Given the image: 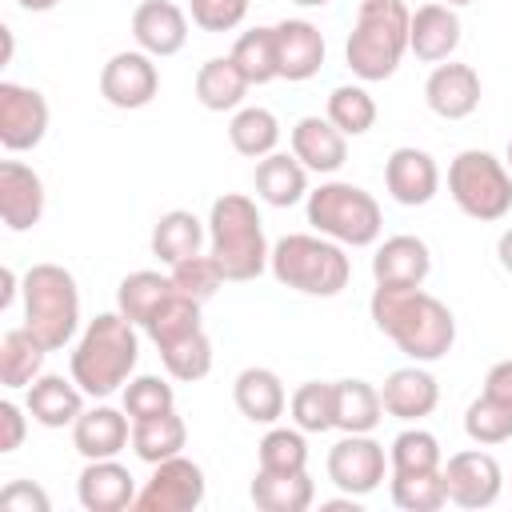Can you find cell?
Here are the masks:
<instances>
[{
    "mask_svg": "<svg viewBox=\"0 0 512 512\" xmlns=\"http://www.w3.org/2000/svg\"><path fill=\"white\" fill-rule=\"evenodd\" d=\"M252 0H188L192 24L204 32H232L244 24Z\"/></svg>",
    "mask_w": 512,
    "mask_h": 512,
    "instance_id": "47",
    "label": "cell"
},
{
    "mask_svg": "<svg viewBox=\"0 0 512 512\" xmlns=\"http://www.w3.org/2000/svg\"><path fill=\"white\" fill-rule=\"evenodd\" d=\"M0 216L12 232L36 228L44 216V180L20 160L0 164Z\"/></svg>",
    "mask_w": 512,
    "mask_h": 512,
    "instance_id": "19",
    "label": "cell"
},
{
    "mask_svg": "<svg viewBox=\"0 0 512 512\" xmlns=\"http://www.w3.org/2000/svg\"><path fill=\"white\" fill-rule=\"evenodd\" d=\"M172 284H176V292H184V296H192V300H212L216 292H220V284H224V272H220V264H216V256L208 252H196V256H188V260H180V264H172Z\"/></svg>",
    "mask_w": 512,
    "mask_h": 512,
    "instance_id": "45",
    "label": "cell"
},
{
    "mask_svg": "<svg viewBox=\"0 0 512 512\" xmlns=\"http://www.w3.org/2000/svg\"><path fill=\"white\" fill-rule=\"evenodd\" d=\"M188 444V428L184 420L172 412L164 416H148V420H132V452L144 464H160L168 456H180V448Z\"/></svg>",
    "mask_w": 512,
    "mask_h": 512,
    "instance_id": "33",
    "label": "cell"
},
{
    "mask_svg": "<svg viewBox=\"0 0 512 512\" xmlns=\"http://www.w3.org/2000/svg\"><path fill=\"white\" fill-rule=\"evenodd\" d=\"M380 400H384V412H388V416L412 424V420H424V416L436 412V404H440V384H436V376H432L428 368H420V364L412 360L408 368L388 372V380H384V388H380Z\"/></svg>",
    "mask_w": 512,
    "mask_h": 512,
    "instance_id": "20",
    "label": "cell"
},
{
    "mask_svg": "<svg viewBox=\"0 0 512 512\" xmlns=\"http://www.w3.org/2000/svg\"><path fill=\"white\" fill-rule=\"evenodd\" d=\"M424 100L440 120H464L480 108V72L472 64H436L424 80Z\"/></svg>",
    "mask_w": 512,
    "mask_h": 512,
    "instance_id": "15",
    "label": "cell"
},
{
    "mask_svg": "<svg viewBox=\"0 0 512 512\" xmlns=\"http://www.w3.org/2000/svg\"><path fill=\"white\" fill-rule=\"evenodd\" d=\"M388 468L392 464L384 456V444H376L368 432H344V440H336L328 452V480L356 500L376 492Z\"/></svg>",
    "mask_w": 512,
    "mask_h": 512,
    "instance_id": "10",
    "label": "cell"
},
{
    "mask_svg": "<svg viewBox=\"0 0 512 512\" xmlns=\"http://www.w3.org/2000/svg\"><path fill=\"white\" fill-rule=\"evenodd\" d=\"M292 156L308 168V172H340L348 160V136L328 120V116H300L292 124Z\"/></svg>",
    "mask_w": 512,
    "mask_h": 512,
    "instance_id": "18",
    "label": "cell"
},
{
    "mask_svg": "<svg viewBox=\"0 0 512 512\" xmlns=\"http://www.w3.org/2000/svg\"><path fill=\"white\" fill-rule=\"evenodd\" d=\"M208 252L216 256L224 280L244 284L256 280L268 268V240H264V220L256 212V200L244 192H224L212 200L208 212Z\"/></svg>",
    "mask_w": 512,
    "mask_h": 512,
    "instance_id": "3",
    "label": "cell"
},
{
    "mask_svg": "<svg viewBox=\"0 0 512 512\" xmlns=\"http://www.w3.org/2000/svg\"><path fill=\"white\" fill-rule=\"evenodd\" d=\"M248 80H244V72L232 64V56H212V60H204L200 64V72H196V100L208 108V112H232V108H240L244 104V96H248Z\"/></svg>",
    "mask_w": 512,
    "mask_h": 512,
    "instance_id": "30",
    "label": "cell"
},
{
    "mask_svg": "<svg viewBox=\"0 0 512 512\" xmlns=\"http://www.w3.org/2000/svg\"><path fill=\"white\" fill-rule=\"evenodd\" d=\"M464 432H468V440L472 444H504V440H512V404H504V400H496V396H476L472 404H468V412H464Z\"/></svg>",
    "mask_w": 512,
    "mask_h": 512,
    "instance_id": "42",
    "label": "cell"
},
{
    "mask_svg": "<svg viewBox=\"0 0 512 512\" xmlns=\"http://www.w3.org/2000/svg\"><path fill=\"white\" fill-rule=\"evenodd\" d=\"M76 496L88 512H124L136 504V480L116 456L88 460L76 480Z\"/></svg>",
    "mask_w": 512,
    "mask_h": 512,
    "instance_id": "21",
    "label": "cell"
},
{
    "mask_svg": "<svg viewBox=\"0 0 512 512\" xmlns=\"http://www.w3.org/2000/svg\"><path fill=\"white\" fill-rule=\"evenodd\" d=\"M288 412H292V424L300 432H328L336 428V384H324V380H308L292 392L288 400Z\"/></svg>",
    "mask_w": 512,
    "mask_h": 512,
    "instance_id": "39",
    "label": "cell"
},
{
    "mask_svg": "<svg viewBox=\"0 0 512 512\" xmlns=\"http://www.w3.org/2000/svg\"><path fill=\"white\" fill-rule=\"evenodd\" d=\"M252 184H256V196L272 208H292L308 200V168L288 152H268L264 160H256Z\"/></svg>",
    "mask_w": 512,
    "mask_h": 512,
    "instance_id": "26",
    "label": "cell"
},
{
    "mask_svg": "<svg viewBox=\"0 0 512 512\" xmlns=\"http://www.w3.org/2000/svg\"><path fill=\"white\" fill-rule=\"evenodd\" d=\"M160 360H164V368H168L172 380H184V384L204 380L212 372V340H208L204 328L200 332H188V336L164 344L160 348Z\"/></svg>",
    "mask_w": 512,
    "mask_h": 512,
    "instance_id": "41",
    "label": "cell"
},
{
    "mask_svg": "<svg viewBox=\"0 0 512 512\" xmlns=\"http://www.w3.org/2000/svg\"><path fill=\"white\" fill-rule=\"evenodd\" d=\"M204 468L196 460H188L184 452L180 456H168L160 464H152V476L148 484L136 492V512H192L204 504Z\"/></svg>",
    "mask_w": 512,
    "mask_h": 512,
    "instance_id": "9",
    "label": "cell"
},
{
    "mask_svg": "<svg viewBox=\"0 0 512 512\" xmlns=\"http://www.w3.org/2000/svg\"><path fill=\"white\" fill-rule=\"evenodd\" d=\"M204 236H208V228L200 224L196 212H188V208H172V212H164V216L152 224V256L164 260V264L172 268V264L196 256L200 244H204Z\"/></svg>",
    "mask_w": 512,
    "mask_h": 512,
    "instance_id": "29",
    "label": "cell"
},
{
    "mask_svg": "<svg viewBox=\"0 0 512 512\" xmlns=\"http://www.w3.org/2000/svg\"><path fill=\"white\" fill-rule=\"evenodd\" d=\"M128 444H132V416L120 412V408L96 404V408H84L80 420L72 424V448H76L84 460L120 456Z\"/></svg>",
    "mask_w": 512,
    "mask_h": 512,
    "instance_id": "17",
    "label": "cell"
},
{
    "mask_svg": "<svg viewBox=\"0 0 512 512\" xmlns=\"http://www.w3.org/2000/svg\"><path fill=\"white\" fill-rule=\"evenodd\" d=\"M460 48V16L448 4H424L408 24V52L424 64H444Z\"/></svg>",
    "mask_w": 512,
    "mask_h": 512,
    "instance_id": "22",
    "label": "cell"
},
{
    "mask_svg": "<svg viewBox=\"0 0 512 512\" xmlns=\"http://www.w3.org/2000/svg\"><path fill=\"white\" fill-rule=\"evenodd\" d=\"M16 284H20V280H16V272H12V268H4V292H0V308H8V304L16 300V292H20Z\"/></svg>",
    "mask_w": 512,
    "mask_h": 512,
    "instance_id": "52",
    "label": "cell"
},
{
    "mask_svg": "<svg viewBox=\"0 0 512 512\" xmlns=\"http://www.w3.org/2000/svg\"><path fill=\"white\" fill-rule=\"evenodd\" d=\"M448 192L456 208L480 224L504 220L512 212V172L484 148H464L448 164Z\"/></svg>",
    "mask_w": 512,
    "mask_h": 512,
    "instance_id": "8",
    "label": "cell"
},
{
    "mask_svg": "<svg viewBox=\"0 0 512 512\" xmlns=\"http://www.w3.org/2000/svg\"><path fill=\"white\" fill-rule=\"evenodd\" d=\"M84 388L76 380H64L56 372H40L32 384H28V396H24V408L36 424L44 428H68L80 420L84 412Z\"/></svg>",
    "mask_w": 512,
    "mask_h": 512,
    "instance_id": "23",
    "label": "cell"
},
{
    "mask_svg": "<svg viewBox=\"0 0 512 512\" xmlns=\"http://www.w3.org/2000/svg\"><path fill=\"white\" fill-rule=\"evenodd\" d=\"M484 392L496 396V400H504V404H512V360H500V364L488 368V376H484Z\"/></svg>",
    "mask_w": 512,
    "mask_h": 512,
    "instance_id": "50",
    "label": "cell"
},
{
    "mask_svg": "<svg viewBox=\"0 0 512 512\" xmlns=\"http://www.w3.org/2000/svg\"><path fill=\"white\" fill-rule=\"evenodd\" d=\"M24 328L48 348L60 352L80 328V288L64 264H32L20 280Z\"/></svg>",
    "mask_w": 512,
    "mask_h": 512,
    "instance_id": "6",
    "label": "cell"
},
{
    "mask_svg": "<svg viewBox=\"0 0 512 512\" xmlns=\"http://www.w3.org/2000/svg\"><path fill=\"white\" fill-rule=\"evenodd\" d=\"M44 356H48V348L24 324L8 328L4 340H0V380H4V388H28L40 376Z\"/></svg>",
    "mask_w": 512,
    "mask_h": 512,
    "instance_id": "32",
    "label": "cell"
},
{
    "mask_svg": "<svg viewBox=\"0 0 512 512\" xmlns=\"http://www.w3.org/2000/svg\"><path fill=\"white\" fill-rule=\"evenodd\" d=\"M388 464H392V472H432V468H444L440 440L428 428H404L392 440V448H388Z\"/></svg>",
    "mask_w": 512,
    "mask_h": 512,
    "instance_id": "44",
    "label": "cell"
},
{
    "mask_svg": "<svg viewBox=\"0 0 512 512\" xmlns=\"http://www.w3.org/2000/svg\"><path fill=\"white\" fill-rule=\"evenodd\" d=\"M384 420L380 388L368 380H336V428L340 432H372Z\"/></svg>",
    "mask_w": 512,
    "mask_h": 512,
    "instance_id": "36",
    "label": "cell"
},
{
    "mask_svg": "<svg viewBox=\"0 0 512 512\" xmlns=\"http://www.w3.org/2000/svg\"><path fill=\"white\" fill-rule=\"evenodd\" d=\"M392 504L404 512H436L448 504L444 468L432 472H392Z\"/></svg>",
    "mask_w": 512,
    "mask_h": 512,
    "instance_id": "37",
    "label": "cell"
},
{
    "mask_svg": "<svg viewBox=\"0 0 512 512\" xmlns=\"http://www.w3.org/2000/svg\"><path fill=\"white\" fill-rule=\"evenodd\" d=\"M176 408V392L172 384H164L160 376H132L124 384V412L132 420H148V416H164Z\"/></svg>",
    "mask_w": 512,
    "mask_h": 512,
    "instance_id": "46",
    "label": "cell"
},
{
    "mask_svg": "<svg viewBox=\"0 0 512 512\" xmlns=\"http://www.w3.org/2000/svg\"><path fill=\"white\" fill-rule=\"evenodd\" d=\"M372 324L416 364H432L452 352L456 344V316L444 300H436L424 288H400V284H376L368 300Z\"/></svg>",
    "mask_w": 512,
    "mask_h": 512,
    "instance_id": "1",
    "label": "cell"
},
{
    "mask_svg": "<svg viewBox=\"0 0 512 512\" xmlns=\"http://www.w3.org/2000/svg\"><path fill=\"white\" fill-rule=\"evenodd\" d=\"M0 508H4V512H48L52 500H48V492H44L40 484H32V480H12V484L0 492Z\"/></svg>",
    "mask_w": 512,
    "mask_h": 512,
    "instance_id": "48",
    "label": "cell"
},
{
    "mask_svg": "<svg viewBox=\"0 0 512 512\" xmlns=\"http://www.w3.org/2000/svg\"><path fill=\"white\" fill-rule=\"evenodd\" d=\"M176 292L172 276L164 272H152V268H140V272H128L120 284H116V308L132 320V324H148V316Z\"/></svg>",
    "mask_w": 512,
    "mask_h": 512,
    "instance_id": "31",
    "label": "cell"
},
{
    "mask_svg": "<svg viewBox=\"0 0 512 512\" xmlns=\"http://www.w3.org/2000/svg\"><path fill=\"white\" fill-rule=\"evenodd\" d=\"M384 184H388V196L404 208H420L428 204L436 192H440V168L436 160L424 152V148H396L384 164Z\"/></svg>",
    "mask_w": 512,
    "mask_h": 512,
    "instance_id": "16",
    "label": "cell"
},
{
    "mask_svg": "<svg viewBox=\"0 0 512 512\" xmlns=\"http://www.w3.org/2000/svg\"><path fill=\"white\" fill-rule=\"evenodd\" d=\"M228 56H232V64L244 72V80L256 84V88L280 80V64H276V28L256 24V28L240 32Z\"/></svg>",
    "mask_w": 512,
    "mask_h": 512,
    "instance_id": "34",
    "label": "cell"
},
{
    "mask_svg": "<svg viewBox=\"0 0 512 512\" xmlns=\"http://www.w3.org/2000/svg\"><path fill=\"white\" fill-rule=\"evenodd\" d=\"M344 136H364L376 124V100L368 96L364 84H340L328 92V112H324Z\"/></svg>",
    "mask_w": 512,
    "mask_h": 512,
    "instance_id": "40",
    "label": "cell"
},
{
    "mask_svg": "<svg viewBox=\"0 0 512 512\" xmlns=\"http://www.w3.org/2000/svg\"><path fill=\"white\" fill-rule=\"evenodd\" d=\"M276 28V64L280 80H312L324 64V36L312 20H280Z\"/></svg>",
    "mask_w": 512,
    "mask_h": 512,
    "instance_id": "25",
    "label": "cell"
},
{
    "mask_svg": "<svg viewBox=\"0 0 512 512\" xmlns=\"http://www.w3.org/2000/svg\"><path fill=\"white\" fill-rule=\"evenodd\" d=\"M44 132H48V100L36 88L4 80L0 84V144L8 152H28L44 140Z\"/></svg>",
    "mask_w": 512,
    "mask_h": 512,
    "instance_id": "13",
    "label": "cell"
},
{
    "mask_svg": "<svg viewBox=\"0 0 512 512\" xmlns=\"http://www.w3.org/2000/svg\"><path fill=\"white\" fill-rule=\"evenodd\" d=\"M432 272V252L420 236H388L376 256H372V276L376 284H400V288H420Z\"/></svg>",
    "mask_w": 512,
    "mask_h": 512,
    "instance_id": "24",
    "label": "cell"
},
{
    "mask_svg": "<svg viewBox=\"0 0 512 512\" xmlns=\"http://www.w3.org/2000/svg\"><path fill=\"white\" fill-rule=\"evenodd\" d=\"M160 92V68H156V56L132 48V52H116L108 56V64L100 68V96L112 104V108H124V112H136V108H148Z\"/></svg>",
    "mask_w": 512,
    "mask_h": 512,
    "instance_id": "11",
    "label": "cell"
},
{
    "mask_svg": "<svg viewBox=\"0 0 512 512\" xmlns=\"http://www.w3.org/2000/svg\"><path fill=\"white\" fill-rule=\"evenodd\" d=\"M440 4H448V8H464V4H472V0H440Z\"/></svg>",
    "mask_w": 512,
    "mask_h": 512,
    "instance_id": "55",
    "label": "cell"
},
{
    "mask_svg": "<svg viewBox=\"0 0 512 512\" xmlns=\"http://www.w3.org/2000/svg\"><path fill=\"white\" fill-rule=\"evenodd\" d=\"M308 224L344 248H368L380 240L384 212L376 196L364 192L360 184L328 180L316 192H308Z\"/></svg>",
    "mask_w": 512,
    "mask_h": 512,
    "instance_id": "7",
    "label": "cell"
},
{
    "mask_svg": "<svg viewBox=\"0 0 512 512\" xmlns=\"http://www.w3.org/2000/svg\"><path fill=\"white\" fill-rule=\"evenodd\" d=\"M140 324H132L120 308L116 312H100L96 320L84 324L76 348H72V380L92 396L104 400L116 388H124L136 372L140 360Z\"/></svg>",
    "mask_w": 512,
    "mask_h": 512,
    "instance_id": "2",
    "label": "cell"
},
{
    "mask_svg": "<svg viewBox=\"0 0 512 512\" xmlns=\"http://www.w3.org/2000/svg\"><path fill=\"white\" fill-rule=\"evenodd\" d=\"M292 4H300V8H324V4H332V0H292Z\"/></svg>",
    "mask_w": 512,
    "mask_h": 512,
    "instance_id": "54",
    "label": "cell"
},
{
    "mask_svg": "<svg viewBox=\"0 0 512 512\" xmlns=\"http://www.w3.org/2000/svg\"><path fill=\"white\" fill-rule=\"evenodd\" d=\"M248 496H252V504L260 512H304L316 500V484H312L308 468L304 472H268V468H256Z\"/></svg>",
    "mask_w": 512,
    "mask_h": 512,
    "instance_id": "28",
    "label": "cell"
},
{
    "mask_svg": "<svg viewBox=\"0 0 512 512\" xmlns=\"http://www.w3.org/2000/svg\"><path fill=\"white\" fill-rule=\"evenodd\" d=\"M408 24L412 12L404 0H360L352 36L344 44V60L352 76L364 84L388 80L408 52Z\"/></svg>",
    "mask_w": 512,
    "mask_h": 512,
    "instance_id": "4",
    "label": "cell"
},
{
    "mask_svg": "<svg viewBox=\"0 0 512 512\" xmlns=\"http://www.w3.org/2000/svg\"><path fill=\"white\" fill-rule=\"evenodd\" d=\"M24 432H28L24 408L16 400H0V452H16L24 444Z\"/></svg>",
    "mask_w": 512,
    "mask_h": 512,
    "instance_id": "49",
    "label": "cell"
},
{
    "mask_svg": "<svg viewBox=\"0 0 512 512\" xmlns=\"http://www.w3.org/2000/svg\"><path fill=\"white\" fill-rule=\"evenodd\" d=\"M256 464L268 472H304L308 468V444L300 428H268L256 444Z\"/></svg>",
    "mask_w": 512,
    "mask_h": 512,
    "instance_id": "43",
    "label": "cell"
},
{
    "mask_svg": "<svg viewBox=\"0 0 512 512\" xmlns=\"http://www.w3.org/2000/svg\"><path fill=\"white\" fill-rule=\"evenodd\" d=\"M228 140L240 156L248 160H264L268 152H276L280 144V120L260 108V104H248V108H236L232 124H228Z\"/></svg>",
    "mask_w": 512,
    "mask_h": 512,
    "instance_id": "35",
    "label": "cell"
},
{
    "mask_svg": "<svg viewBox=\"0 0 512 512\" xmlns=\"http://www.w3.org/2000/svg\"><path fill=\"white\" fill-rule=\"evenodd\" d=\"M232 400L252 424H276L288 408V392L272 368H244L232 384Z\"/></svg>",
    "mask_w": 512,
    "mask_h": 512,
    "instance_id": "27",
    "label": "cell"
},
{
    "mask_svg": "<svg viewBox=\"0 0 512 512\" xmlns=\"http://www.w3.org/2000/svg\"><path fill=\"white\" fill-rule=\"evenodd\" d=\"M268 268L284 288H296L304 296H340L352 280L344 244L320 232H288L284 240H276Z\"/></svg>",
    "mask_w": 512,
    "mask_h": 512,
    "instance_id": "5",
    "label": "cell"
},
{
    "mask_svg": "<svg viewBox=\"0 0 512 512\" xmlns=\"http://www.w3.org/2000/svg\"><path fill=\"white\" fill-rule=\"evenodd\" d=\"M444 484H448V500L452 504H460V508H488L504 492V472H500V460L492 452L464 448V452L448 456Z\"/></svg>",
    "mask_w": 512,
    "mask_h": 512,
    "instance_id": "12",
    "label": "cell"
},
{
    "mask_svg": "<svg viewBox=\"0 0 512 512\" xmlns=\"http://www.w3.org/2000/svg\"><path fill=\"white\" fill-rule=\"evenodd\" d=\"M16 4H20L24 12H52L60 0H16Z\"/></svg>",
    "mask_w": 512,
    "mask_h": 512,
    "instance_id": "53",
    "label": "cell"
},
{
    "mask_svg": "<svg viewBox=\"0 0 512 512\" xmlns=\"http://www.w3.org/2000/svg\"><path fill=\"white\" fill-rule=\"evenodd\" d=\"M496 256H500L504 272H512V228H504V232H500V240H496Z\"/></svg>",
    "mask_w": 512,
    "mask_h": 512,
    "instance_id": "51",
    "label": "cell"
},
{
    "mask_svg": "<svg viewBox=\"0 0 512 512\" xmlns=\"http://www.w3.org/2000/svg\"><path fill=\"white\" fill-rule=\"evenodd\" d=\"M504 164H508V172H512V140H508V156H504Z\"/></svg>",
    "mask_w": 512,
    "mask_h": 512,
    "instance_id": "56",
    "label": "cell"
},
{
    "mask_svg": "<svg viewBox=\"0 0 512 512\" xmlns=\"http://www.w3.org/2000/svg\"><path fill=\"white\" fill-rule=\"evenodd\" d=\"M204 324H200V300H192V296H184V292H172L152 316H148V324H144V332H148V340L156 344V348H164V344H172V340H180V336H188V332H200Z\"/></svg>",
    "mask_w": 512,
    "mask_h": 512,
    "instance_id": "38",
    "label": "cell"
},
{
    "mask_svg": "<svg viewBox=\"0 0 512 512\" xmlns=\"http://www.w3.org/2000/svg\"><path fill=\"white\" fill-rule=\"evenodd\" d=\"M132 40L140 52L164 60L188 44V16L172 0H144L132 12Z\"/></svg>",
    "mask_w": 512,
    "mask_h": 512,
    "instance_id": "14",
    "label": "cell"
}]
</instances>
